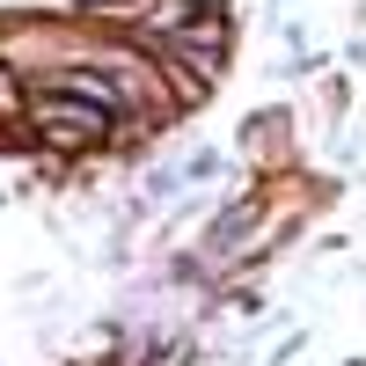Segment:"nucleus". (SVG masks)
<instances>
[{"label": "nucleus", "mask_w": 366, "mask_h": 366, "mask_svg": "<svg viewBox=\"0 0 366 366\" xmlns=\"http://www.w3.org/2000/svg\"><path fill=\"white\" fill-rule=\"evenodd\" d=\"M29 132L59 154H88V147L110 139V117L88 110V96H66V88H44L37 103H29Z\"/></svg>", "instance_id": "obj_1"}]
</instances>
